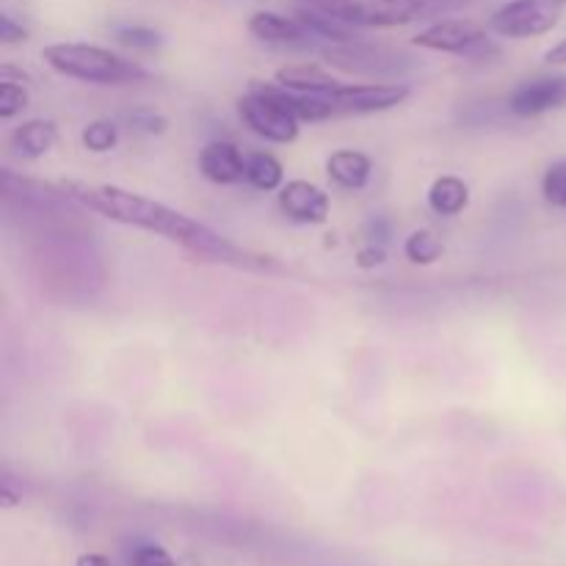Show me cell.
<instances>
[{
  "label": "cell",
  "mask_w": 566,
  "mask_h": 566,
  "mask_svg": "<svg viewBox=\"0 0 566 566\" xmlns=\"http://www.w3.org/2000/svg\"><path fill=\"white\" fill-rule=\"evenodd\" d=\"M61 191L70 199H75L77 205H83V208L105 216V219L155 232V235L160 238H169V241L180 243V247L191 249V252L202 254V258H235V249H232L224 238L216 235L213 230H208V227L199 224V221H193L191 216L180 213V210L169 208V205L164 202H155V199L149 197H142V193L127 191V188L64 182Z\"/></svg>",
  "instance_id": "6da1fadb"
},
{
  "label": "cell",
  "mask_w": 566,
  "mask_h": 566,
  "mask_svg": "<svg viewBox=\"0 0 566 566\" xmlns=\"http://www.w3.org/2000/svg\"><path fill=\"white\" fill-rule=\"evenodd\" d=\"M42 59L53 66L59 75L75 77L86 83H130L144 81L147 72L133 61L111 53V50L97 48V44L81 42H61L50 44L42 50Z\"/></svg>",
  "instance_id": "7a4b0ae2"
},
{
  "label": "cell",
  "mask_w": 566,
  "mask_h": 566,
  "mask_svg": "<svg viewBox=\"0 0 566 566\" xmlns=\"http://www.w3.org/2000/svg\"><path fill=\"white\" fill-rule=\"evenodd\" d=\"M352 28H396L426 20V0H302Z\"/></svg>",
  "instance_id": "3957f363"
},
{
  "label": "cell",
  "mask_w": 566,
  "mask_h": 566,
  "mask_svg": "<svg viewBox=\"0 0 566 566\" xmlns=\"http://www.w3.org/2000/svg\"><path fill=\"white\" fill-rule=\"evenodd\" d=\"M566 11V0H509L490 17V31L503 39H531L553 31Z\"/></svg>",
  "instance_id": "277c9868"
},
{
  "label": "cell",
  "mask_w": 566,
  "mask_h": 566,
  "mask_svg": "<svg viewBox=\"0 0 566 566\" xmlns=\"http://www.w3.org/2000/svg\"><path fill=\"white\" fill-rule=\"evenodd\" d=\"M412 42L423 50L464 55V59L473 61H490L492 55H497V44L486 36V31H481L479 25L468 20L431 22Z\"/></svg>",
  "instance_id": "5b68a950"
},
{
  "label": "cell",
  "mask_w": 566,
  "mask_h": 566,
  "mask_svg": "<svg viewBox=\"0 0 566 566\" xmlns=\"http://www.w3.org/2000/svg\"><path fill=\"white\" fill-rule=\"evenodd\" d=\"M326 64L335 70L346 72V75L359 77H398L409 70L407 59L390 48H379V44L368 42H348V44H329L324 50Z\"/></svg>",
  "instance_id": "8992f818"
},
{
  "label": "cell",
  "mask_w": 566,
  "mask_h": 566,
  "mask_svg": "<svg viewBox=\"0 0 566 566\" xmlns=\"http://www.w3.org/2000/svg\"><path fill=\"white\" fill-rule=\"evenodd\" d=\"M238 114H241L243 125L254 133V136L265 138L274 144H291L298 138V119L291 111L282 108L280 103L269 97V94L252 92L247 97L238 99Z\"/></svg>",
  "instance_id": "52a82bcc"
},
{
  "label": "cell",
  "mask_w": 566,
  "mask_h": 566,
  "mask_svg": "<svg viewBox=\"0 0 566 566\" xmlns=\"http://www.w3.org/2000/svg\"><path fill=\"white\" fill-rule=\"evenodd\" d=\"M340 114H376L390 111L409 97V86L403 83H340L332 94H326Z\"/></svg>",
  "instance_id": "ba28073f"
},
{
  "label": "cell",
  "mask_w": 566,
  "mask_h": 566,
  "mask_svg": "<svg viewBox=\"0 0 566 566\" xmlns=\"http://www.w3.org/2000/svg\"><path fill=\"white\" fill-rule=\"evenodd\" d=\"M566 105V75H545L520 83L509 97V111L517 116H542Z\"/></svg>",
  "instance_id": "9c48e42d"
},
{
  "label": "cell",
  "mask_w": 566,
  "mask_h": 566,
  "mask_svg": "<svg viewBox=\"0 0 566 566\" xmlns=\"http://www.w3.org/2000/svg\"><path fill=\"white\" fill-rule=\"evenodd\" d=\"M282 213L298 224H324L329 219L332 199L324 188L307 180H291L280 188Z\"/></svg>",
  "instance_id": "30bf717a"
},
{
  "label": "cell",
  "mask_w": 566,
  "mask_h": 566,
  "mask_svg": "<svg viewBox=\"0 0 566 566\" xmlns=\"http://www.w3.org/2000/svg\"><path fill=\"white\" fill-rule=\"evenodd\" d=\"M199 171L216 186H235L247 180V155L232 142H210L199 153Z\"/></svg>",
  "instance_id": "8fae6325"
},
{
  "label": "cell",
  "mask_w": 566,
  "mask_h": 566,
  "mask_svg": "<svg viewBox=\"0 0 566 566\" xmlns=\"http://www.w3.org/2000/svg\"><path fill=\"white\" fill-rule=\"evenodd\" d=\"M249 33L258 36L260 42L271 44H302L313 39V33L304 28L298 17L276 14V11H258V14L249 17Z\"/></svg>",
  "instance_id": "7c38bea8"
},
{
  "label": "cell",
  "mask_w": 566,
  "mask_h": 566,
  "mask_svg": "<svg viewBox=\"0 0 566 566\" xmlns=\"http://www.w3.org/2000/svg\"><path fill=\"white\" fill-rule=\"evenodd\" d=\"M370 171H374V164H370L368 155L357 153V149H337L326 160V175L348 191H359V188L368 186Z\"/></svg>",
  "instance_id": "4fadbf2b"
},
{
  "label": "cell",
  "mask_w": 566,
  "mask_h": 566,
  "mask_svg": "<svg viewBox=\"0 0 566 566\" xmlns=\"http://www.w3.org/2000/svg\"><path fill=\"white\" fill-rule=\"evenodd\" d=\"M274 81L280 83V86L293 88V92H302V94H332L337 86H340L337 77H332L329 72L313 64L282 66V70H276Z\"/></svg>",
  "instance_id": "5bb4252c"
},
{
  "label": "cell",
  "mask_w": 566,
  "mask_h": 566,
  "mask_svg": "<svg viewBox=\"0 0 566 566\" xmlns=\"http://www.w3.org/2000/svg\"><path fill=\"white\" fill-rule=\"evenodd\" d=\"M55 138H59V133H55L53 122L28 119V122H22L14 133H11V147L17 149V155L33 160V158H42V155H48L50 149H53Z\"/></svg>",
  "instance_id": "9a60e30c"
},
{
  "label": "cell",
  "mask_w": 566,
  "mask_h": 566,
  "mask_svg": "<svg viewBox=\"0 0 566 566\" xmlns=\"http://www.w3.org/2000/svg\"><path fill=\"white\" fill-rule=\"evenodd\" d=\"M470 202V188L468 182L459 177L446 175L437 177L429 188V208L437 216H459Z\"/></svg>",
  "instance_id": "2e32d148"
},
{
  "label": "cell",
  "mask_w": 566,
  "mask_h": 566,
  "mask_svg": "<svg viewBox=\"0 0 566 566\" xmlns=\"http://www.w3.org/2000/svg\"><path fill=\"white\" fill-rule=\"evenodd\" d=\"M296 17L304 22V28H307L313 36L326 39V42H332V44H348V42H357L359 39L357 33H354L352 25H346V22L335 20V17L324 14V11H318V9H310V6H298Z\"/></svg>",
  "instance_id": "e0dca14e"
},
{
  "label": "cell",
  "mask_w": 566,
  "mask_h": 566,
  "mask_svg": "<svg viewBox=\"0 0 566 566\" xmlns=\"http://www.w3.org/2000/svg\"><path fill=\"white\" fill-rule=\"evenodd\" d=\"M247 180L258 191H280L285 186V169L271 153L247 155Z\"/></svg>",
  "instance_id": "ac0fdd59"
},
{
  "label": "cell",
  "mask_w": 566,
  "mask_h": 566,
  "mask_svg": "<svg viewBox=\"0 0 566 566\" xmlns=\"http://www.w3.org/2000/svg\"><path fill=\"white\" fill-rule=\"evenodd\" d=\"M403 254L415 265H431L440 260L442 241L431 230H415L403 243Z\"/></svg>",
  "instance_id": "d6986e66"
},
{
  "label": "cell",
  "mask_w": 566,
  "mask_h": 566,
  "mask_svg": "<svg viewBox=\"0 0 566 566\" xmlns=\"http://www.w3.org/2000/svg\"><path fill=\"white\" fill-rule=\"evenodd\" d=\"M81 142L88 153H111L119 142V130L111 119H94L83 127Z\"/></svg>",
  "instance_id": "ffe728a7"
},
{
  "label": "cell",
  "mask_w": 566,
  "mask_h": 566,
  "mask_svg": "<svg viewBox=\"0 0 566 566\" xmlns=\"http://www.w3.org/2000/svg\"><path fill=\"white\" fill-rule=\"evenodd\" d=\"M542 193L553 208H566V160H556L542 177Z\"/></svg>",
  "instance_id": "44dd1931"
},
{
  "label": "cell",
  "mask_w": 566,
  "mask_h": 566,
  "mask_svg": "<svg viewBox=\"0 0 566 566\" xmlns=\"http://www.w3.org/2000/svg\"><path fill=\"white\" fill-rule=\"evenodd\" d=\"M25 108H28L25 86L0 81V119H14V116Z\"/></svg>",
  "instance_id": "7402d4cb"
},
{
  "label": "cell",
  "mask_w": 566,
  "mask_h": 566,
  "mask_svg": "<svg viewBox=\"0 0 566 566\" xmlns=\"http://www.w3.org/2000/svg\"><path fill=\"white\" fill-rule=\"evenodd\" d=\"M116 39H119L125 48H133V50L160 48V33L153 31V28H144V25L119 28V31H116Z\"/></svg>",
  "instance_id": "603a6c76"
},
{
  "label": "cell",
  "mask_w": 566,
  "mask_h": 566,
  "mask_svg": "<svg viewBox=\"0 0 566 566\" xmlns=\"http://www.w3.org/2000/svg\"><path fill=\"white\" fill-rule=\"evenodd\" d=\"M130 125L138 133H147V136H160L169 127V122H166V116L155 114L153 108H138L136 114H130Z\"/></svg>",
  "instance_id": "cb8c5ba5"
},
{
  "label": "cell",
  "mask_w": 566,
  "mask_h": 566,
  "mask_svg": "<svg viewBox=\"0 0 566 566\" xmlns=\"http://www.w3.org/2000/svg\"><path fill=\"white\" fill-rule=\"evenodd\" d=\"M130 566H177V562L160 545H142L133 553Z\"/></svg>",
  "instance_id": "d4e9b609"
},
{
  "label": "cell",
  "mask_w": 566,
  "mask_h": 566,
  "mask_svg": "<svg viewBox=\"0 0 566 566\" xmlns=\"http://www.w3.org/2000/svg\"><path fill=\"white\" fill-rule=\"evenodd\" d=\"M385 260H387V252H385V247H379V243H368V247H363L357 252V265L363 271L376 269V265H381Z\"/></svg>",
  "instance_id": "484cf974"
},
{
  "label": "cell",
  "mask_w": 566,
  "mask_h": 566,
  "mask_svg": "<svg viewBox=\"0 0 566 566\" xmlns=\"http://www.w3.org/2000/svg\"><path fill=\"white\" fill-rule=\"evenodd\" d=\"M28 31L20 25V22L11 20L9 14H0V42L3 44H14V42H25Z\"/></svg>",
  "instance_id": "4316f807"
},
{
  "label": "cell",
  "mask_w": 566,
  "mask_h": 566,
  "mask_svg": "<svg viewBox=\"0 0 566 566\" xmlns=\"http://www.w3.org/2000/svg\"><path fill=\"white\" fill-rule=\"evenodd\" d=\"M470 3H475V0H426V20H429V17L451 14V11L464 9V6Z\"/></svg>",
  "instance_id": "83f0119b"
},
{
  "label": "cell",
  "mask_w": 566,
  "mask_h": 566,
  "mask_svg": "<svg viewBox=\"0 0 566 566\" xmlns=\"http://www.w3.org/2000/svg\"><path fill=\"white\" fill-rule=\"evenodd\" d=\"M365 238H368V243H379V247H385L387 238H390V221L381 219V216L370 219L368 224H365Z\"/></svg>",
  "instance_id": "f1b7e54d"
},
{
  "label": "cell",
  "mask_w": 566,
  "mask_h": 566,
  "mask_svg": "<svg viewBox=\"0 0 566 566\" xmlns=\"http://www.w3.org/2000/svg\"><path fill=\"white\" fill-rule=\"evenodd\" d=\"M0 81H9V83H28V81H31V77H28L25 72H22V70H17V66L3 64V66H0Z\"/></svg>",
  "instance_id": "f546056e"
},
{
  "label": "cell",
  "mask_w": 566,
  "mask_h": 566,
  "mask_svg": "<svg viewBox=\"0 0 566 566\" xmlns=\"http://www.w3.org/2000/svg\"><path fill=\"white\" fill-rule=\"evenodd\" d=\"M545 61L547 64H556V66H564L566 64V39L556 44V48H551L545 53Z\"/></svg>",
  "instance_id": "4dcf8cb0"
},
{
  "label": "cell",
  "mask_w": 566,
  "mask_h": 566,
  "mask_svg": "<svg viewBox=\"0 0 566 566\" xmlns=\"http://www.w3.org/2000/svg\"><path fill=\"white\" fill-rule=\"evenodd\" d=\"M75 566H111V562L105 556H99V553H83Z\"/></svg>",
  "instance_id": "1f68e13d"
}]
</instances>
